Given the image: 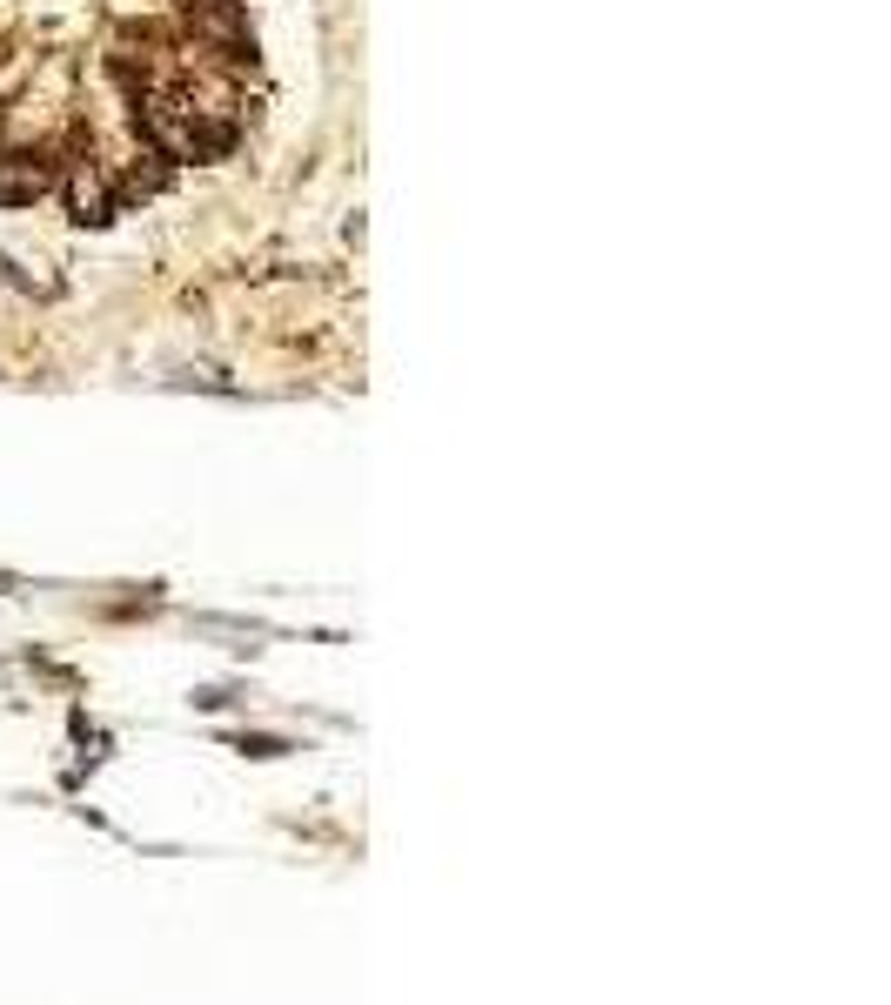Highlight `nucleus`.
<instances>
[{
  "mask_svg": "<svg viewBox=\"0 0 891 1005\" xmlns=\"http://www.w3.org/2000/svg\"><path fill=\"white\" fill-rule=\"evenodd\" d=\"M67 201H74V222H81V228H108V222H114V208H121V201H114V188L94 175V168H74V181H67Z\"/></svg>",
  "mask_w": 891,
  "mask_h": 1005,
  "instance_id": "nucleus-1",
  "label": "nucleus"
},
{
  "mask_svg": "<svg viewBox=\"0 0 891 1005\" xmlns=\"http://www.w3.org/2000/svg\"><path fill=\"white\" fill-rule=\"evenodd\" d=\"M47 181H54V168L41 155H7L0 161V208H21V201L47 195Z\"/></svg>",
  "mask_w": 891,
  "mask_h": 1005,
  "instance_id": "nucleus-2",
  "label": "nucleus"
},
{
  "mask_svg": "<svg viewBox=\"0 0 891 1005\" xmlns=\"http://www.w3.org/2000/svg\"><path fill=\"white\" fill-rule=\"evenodd\" d=\"M242 751H248V758H282L289 744H282V737H242Z\"/></svg>",
  "mask_w": 891,
  "mask_h": 1005,
  "instance_id": "nucleus-3",
  "label": "nucleus"
}]
</instances>
